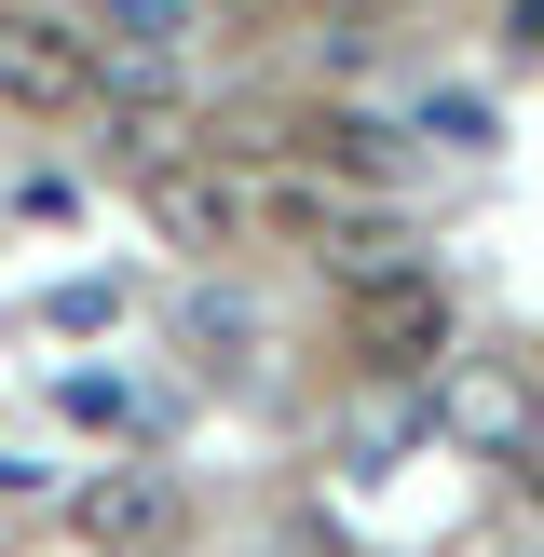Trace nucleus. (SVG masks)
<instances>
[{
    "label": "nucleus",
    "instance_id": "obj_1",
    "mask_svg": "<svg viewBox=\"0 0 544 557\" xmlns=\"http://www.w3.org/2000/svg\"><path fill=\"white\" fill-rule=\"evenodd\" d=\"M341 341H354V368H368V381H422L435 354H449V286H435L422 259H381V272H354V299H341Z\"/></svg>",
    "mask_w": 544,
    "mask_h": 557
},
{
    "label": "nucleus",
    "instance_id": "obj_2",
    "mask_svg": "<svg viewBox=\"0 0 544 557\" xmlns=\"http://www.w3.org/2000/svg\"><path fill=\"white\" fill-rule=\"evenodd\" d=\"M69 531L96 544V557H177V544H190V504H177L163 462H109V476L69 490Z\"/></svg>",
    "mask_w": 544,
    "mask_h": 557
},
{
    "label": "nucleus",
    "instance_id": "obj_3",
    "mask_svg": "<svg viewBox=\"0 0 544 557\" xmlns=\"http://www.w3.org/2000/svg\"><path fill=\"white\" fill-rule=\"evenodd\" d=\"M0 109H96V27L69 14H0Z\"/></svg>",
    "mask_w": 544,
    "mask_h": 557
},
{
    "label": "nucleus",
    "instance_id": "obj_4",
    "mask_svg": "<svg viewBox=\"0 0 544 557\" xmlns=\"http://www.w3.org/2000/svg\"><path fill=\"white\" fill-rule=\"evenodd\" d=\"M435 435H462V449H490V462H517V449H531V381H517V368H490V354H477V368H449V354H435Z\"/></svg>",
    "mask_w": 544,
    "mask_h": 557
},
{
    "label": "nucleus",
    "instance_id": "obj_5",
    "mask_svg": "<svg viewBox=\"0 0 544 557\" xmlns=\"http://www.w3.org/2000/svg\"><path fill=\"white\" fill-rule=\"evenodd\" d=\"M136 190H150V218H163L177 245H245V218H259V190H245L218 150H177L163 177H136Z\"/></svg>",
    "mask_w": 544,
    "mask_h": 557
},
{
    "label": "nucleus",
    "instance_id": "obj_6",
    "mask_svg": "<svg viewBox=\"0 0 544 557\" xmlns=\"http://www.w3.org/2000/svg\"><path fill=\"white\" fill-rule=\"evenodd\" d=\"M96 27H109V54H163L190 27V0H96Z\"/></svg>",
    "mask_w": 544,
    "mask_h": 557
},
{
    "label": "nucleus",
    "instance_id": "obj_7",
    "mask_svg": "<svg viewBox=\"0 0 544 557\" xmlns=\"http://www.w3.org/2000/svg\"><path fill=\"white\" fill-rule=\"evenodd\" d=\"M177 341H190V354H245V341H259V313H245V299H190Z\"/></svg>",
    "mask_w": 544,
    "mask_h": 557
},
{
    "label": "nucleus",
    "instance_id": "obj_8",
    "mask_svg": "<svg viewBox=\"0 0 544 557\" xmlns=\"http://www.w3.org/2000/svg\"><path fill=\"white\" fill-rule=\"evenodd\" d=\"M504 476H517V531H531V544H544V435H531V449H517V462H504Z\"/></svg>",
    "mask_w": 544,
    "mask_h": 557
},
{
    "label": "nucleus",
    "instance_id": "obj_9",
    "mask_svg": "<svg viewBox=\"0 0 544 557\" xmlns=\"http://www.w3.org/2000/svg\"><path fill=\"white\" fill-rule=\"evenodd\" d=\"M517 69H544V0H517Z\"/></svg>",
    "mask_w": 544,
    "mask_h": 557
},
{
    "label": "nucleus",
    "instance_id": "obj_10",
    "mask_svg": "<svg viewBox=\"0 0 544 557\" xmlns=\"http://www.w3.org/2000/svg\"><path fill=\"white\" fill-rule=\"evenodd\" d=\"M245 14H259V0H245Z\"/></svg>",
    "mask_w": 544,
    "mask_h": 557
}]
</instances>
